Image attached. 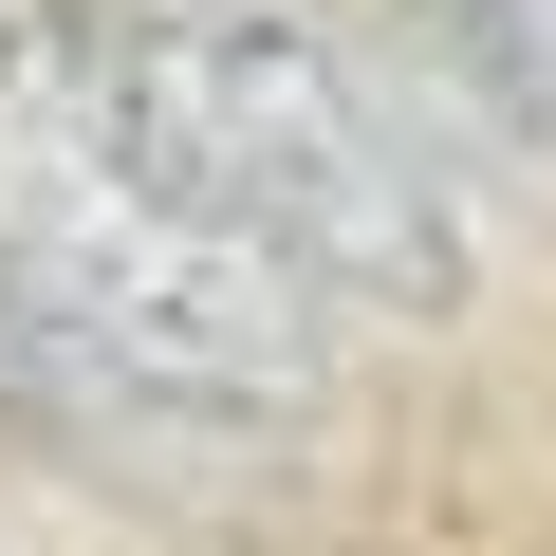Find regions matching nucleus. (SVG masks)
<instances>
[{"label":"nucleus","mask_w":556,"mask_h":556,"mask_svg":"<svg viewBox=\"0 0 556 556\" xmlns=\"http://www.w3.org/2000/svg\"><path fill=\"white\" fill-rule=\"evenodd\" d=\"M130 149L316 316H464V204L334 0H93Z\"/></svg>","instance_id":"obj_2"},{"label":"nucleus","mask_w":556,"mask_h":556,"mask_svg":"<svg viewBox=\"0 0 556 556\" xmlns=\"http://www.w3.org/2000/svg\"><path fill=\"white\" fill-rule=\"evenodd\" d=\"M0 298L149 408H260V427L316 408L353 334L130 149L93 0H0Z\"/></svg>","instance_id":"obj_1"}]
</instances>
